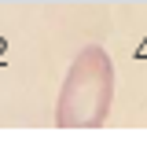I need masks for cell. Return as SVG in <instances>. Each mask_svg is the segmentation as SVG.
<instances>
[{
    "label": "cell",
    "instance_id": "obj_1",
    "mask_svg": "<svg viewBox=\"0 0 147 147\" xmlns=\"http://www.w3.org/2000/svg\"><path fill=\"white\" fill-rule=\"evenodd\" d=\"M114 103V63L103 44H88L74 55L63 77L55 125L59 129H99Z\"/></svg>",
    "mask_w": 147,
    "mask_h": 147
}]
</instances>
